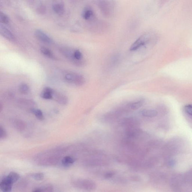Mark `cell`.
Returning a JSON list of instances; mask_svg holds the SVG:
<instances>
[{
    "instance_id": "1",
    "label": "cell",
    "mask_w": 192,
    "mask_h": 192,
    "mask_svg": "<svg viewBox=\"0 0 192 192\" xmlns=\"http://www.w3.org/2000/svg\"><path fill=\"white\" fill-rule=\"evenodd\" d=\"M64 79L67 82L74 85L80 86L85 83V79L81 75L74 73H69L66 74Z\"/></svg>"
},
{
    "instance_id": "2",
    "label": "cell",
    "mask_w": 192,
    "mask_h": 192,
    "mask_svg": "<svg viewBox=\"0 0 192 192\" xmlns=\"http://www.w3.org/2000/svg\"><path fill=\"white\" fill-rule=\"evenodd\" d=\"M74 184L77 187L85 190H93L95 189L96 188L95 183L89 180H78L75 181Z\"/></svg>"
},
{
    "instance_id": "3",
    "label": "cell",
    "mask_w": 192,
    "mask_h": 192,
    "mask_svg": "<svg viewBox=\"0 0 192 192\" xmlns=\"http://www.w3.org/2000/svg\"><path fill=\"white\" fill-rule=\"evenodd\" d=\"M13 184L7 176L5 177L1 180L0 183V189L3 192L11 191Z\"/></svg>"
},
{
    "instance_id": "4",
    "label": "cell",
    "mask_w": 192,
    "mask_h": 192,
    "mask_svg": "<svg viewBox=\"0 0 192 192\" xmlns=\"http://www.w3.org/2000/svg\"><path fill=\"white\" fill-rule=\"evenodd\" d=\"M35 35L37 39L40 41L47 44L53 43V40L44 32L40 30H37L35 32Z\"/></svg>"
},
{
    "instance_id": "5",
    "label": "cell",
    "mask_w": 192,
    "mask_h": 192,
    "mask_svg": "<svg viewBox=\"0 0 192 192\" xmlns=\"http://www.w3.org/2000/svg\"><path fill=\"white\" fill-rule=\"evenodd\" d=\"M148 41V37L146 35H143L139 37L130 47V50L134 51L144 46Z\"/></svg>"
},
{
    "instance_id": "6",
    "label": "cell",
    "mask_w": 192,
    "mask_h": 192,
    "mask_svg": "<svg viewBox=\"0 0 192 192\" xmlns=\"http://www.w3.org/2000/svg\"><path fill=\"white\" fill-rule=\"evenodd\" d=\"M53 98L58 103L63 105H66L68 102V100L66 96L55 90L53 92Z\"/></svg>"
},
{
    "instance_id": "7",
    "label": "cell",
    "mask_w": 192,
    "mask_h": 192,
    "mask_svg": "<svg viewBox=\"0 0 192 192\" xmlns=\"http://www.w3.org/2000/svg\"><path fill=\"white\" fill-rule=\"evenodd\" d=\"M0 32L2 36L8 40L11 41L14 40V37L12 33L4 26L2 25L0 26Z\"/></svg>"
},
{
    "instance_id": "8",
    "label": "cell",
    "mask_w": 192,
    "mask_h": 192,
    "mask_svg": "<svg viewBox=\"0 0 192 192\" xmlns=\"http://www.w3.org/2000/svg\"><path fill=\"white\" fill-rule=\"evenodd\" d=\"M53 90L49 87H46L41 94V97L43 99H51L53 98Z\"/></svg>"
},
{
    "instance_id": "9",
    "label": "cell",
    "mask_w": 192,
    "mask_h": 192,
    "mask_svg": "<svg viewBox=\"0 0 192 192\" xmlns=\"http://www.w3.org/2000/svg\"><path fill=\"white\" fill-rule=\"evenodd\" d=\"M13 125L15 128L19 132L23 131L26 127L25 122L20 120H15L13 122Z\"/></svg>"
},
{
    "instance_id": "10",
    "label": "cell",
    "mask_w": 192,
    "mask_h": 192,
    "mask_svg": "<svg viewBox=\"0 0 192 192\" xmlns=\"http://www.w3.org/2000/svg\"><path fill=\"white\" fill-rule=\"evenodd\" d=\"M75 162V159L71 156H66L64 157L62 161L63 166L65 167H70Z\"/></svg>"
},
{
    "instance_id": "11",
    "label": "cell",
    "mask_w": 192,
    "mask_h": 192,
    "mask_svg": "<svg viewBox=\"0 0 192 192\" xmlns=\"http://www.w3.org/2000/svg\"><path fill=\"white\" fill-rule=\"evenodd\" d=\"M29 111L31 113L35 115L36 117L38 120L43 121L44 119V116L43 112L41 110L38 109L32 108L30 109Z\"/></svg>"
},
{
    "instance_id": "12",
    "label": "cell",
    "mask_w": 192,
    "mask_h": 192,
    "mask_svg": "<svg viewBox=\"0 0 192 192\" xmlns=\"http://www.w3.org/2000/svg\"><path fill=\"white\" fill-rule=\"evenodd\" d=\"M142 115L145 117H153L158 115L157 111L153 110H145L142 111Z\"/></svg>"
},
{
    "instance_id": "13",
    "label": "cell",
    "mask_w": 192,
    "mask_h": 192,
    "mask_svg": "<svg viewBox=\"0 0 192 192\" xmlns=\"http://www.w3.org/2000/svg\"><path fill=\"white\" fill-rule=\"evenodd\" d=\"M144 99H140L137 102H134L128 105L129 107L131 109L135 110L140 108L144 104Z\"/></svg>"
},
{
    "instance_id": "14",
    "label": "cell",
    "mask_w": 192,
    "mask_h": 192,
    "mask_svg": "<svg viewBox=\"0 0 192 192\" xmlns=\"http://www.w3.org/2000/svg\"><path fill=\"white\" fill-rule=\"evenodd\" d=\"M54 12L59 15H62L64 12V7L61 4H56L53 6Z\"/></svg>"
},
{
    "instance_id": "15",
    "label": "cell",
    "mask_w": 192,
    "mask_h": 192,
    "mask_svg": "<svg viewBox=\"0 0 192 192\" xmlns=\"http://www.w3.org/2000/svg\"><path fill=\"white\" fill-rule=\"evenodd\" d=\"M40 51L44 55L50 59H55V56L54 55L53 52L48 48L45 47H42L41 48Z\"/></svg>"
},
{
    "instance_id": "16",
    "label": "cell",
    "mask_w": 192,
    "mask_h": 192,
    "mask_svg": "<svg viewBox=\"0 0 192 192\" xmlns=\"http://www.w3.org/2000/svg\"><path fill=\"white\" fill-rule=\"evenodd\" d=\"M19 91L22 94H28L29 91V87L25 84H21L19 87Z\"/></svg>"
},
{
    "instance_id": "17",
    "label": "cell",
    "mask_w": 192,
    "mask_h": 192,
    "mask_svg": "<svg viewBox=\"0 0 192 192\" xmlns=\"http://www.w3.org/2000/svg\"><path fill=\"white\" fill-rule=\"evenodd\" d=\"M93 12L92 10L89 8H86L83 11L82 17L85 20H88L90 19L93 16Z\"/></svg>"
},
{
    "instance_id": "18",
    "label": "cell",
    "mask_w": 192,
    "mask_h": 192,
    "mask_svg": "<svg viewBox=\"0 0 192 192\" xmlns=\"http://www.w3.org/2000/svg\"><path fill=\"white\" fill-rule=\"evenodd\" d=\"M8 177L13 183L16 182L20 178V176L16 172H11L7 176Z\"/></svg>"
},
{
    "instance_id": "19",
    "label": "cell",
    "mask_w": 192,
    "mask_h": 192,
    "mask_svg": "<svg viewBox=\"0 0 192 192\" xmlns=\"http://www.w3.org/2000/svg\"><path fill=\"white\" fill-rule=\"evenodd\" d=\"M0 21L3 24H7L9 21V18L6 14L1 12L0 15Z\"/></svg>"
},
{
    "instance_id": "20",
    "label": "cell",
    "mask_w": 192,
    "mask_h": 192,
    "mask_svg": "<svg viewBox=\"0 0 192 192\" xmlns=\"http://www.w3.org/2000/svg\"><path fill=\"white\" fill-rule=\"evenodd\" d=\"M32 177L35 180H41L44 178V174L43 173H37L33 174Z\"/></svg>"
},
{
    "instance_id": "21",
    "label": "cell",
    "mask_w": 192,
    "mask_h": 192,
    "mask_svg": "<svg viewBox=\"0 0 192 192\" xmlns=\"http://www.w3.org/2000/svg\"><path fill=\"white\" fill-rule=\"evenodd\" d=\"M7 133L2 126H0V138L1 139H6L7 137Z\"/></svg>"
},
{
    "instance_id": "22",
    "label": "cell",
    "mask_w": 192,
    "mask_h": 192,
    "mask_svg": "<svg viewBox=\"0 0 192 192\" xmlns=\"http://www.w3.org/2000/svg\"><path fill=\"white\" fill-rule=\"evenodd\" d=\"M184 109L187 113L192 116V105H188L185 106L184 107Z\"/></svg>"
},
{
    "instance_id": "23",
    "label": "cell",
    "mask_w": 192,
    "mask_h": 192,
    "mask_svg": "<svg viewBox=\"0 0 192 192\" xmlns=\"http://www.w3.org/2000/svg\"><path fill=\"white\" fill-rule=\"evenodd\" d=\"M42 189L43 192H52L53 191V188L52 185H48L42 188Z\"/></svg>"
},
{
    "instance_id": "24",
    "label": "cell",
    "mask_w": 192,
    "mask_h": 192,
    "mask_svg": "<svg viewBox=\"0 0 192 192\" xmlns=\"http://www.w3.org/2000/svg\"><path fill=\"white\" fill-rule=\"evenodd\" d=\"M114 174L112 172H108L106 173L105 175L106 178H109L113 176Z\"/></svg>"
},
{
    "instance_id": "25",
    "label": "cell",
    "mask_w": 192,
    "mask_h": 192,
    "mask_svg": "<svg viewBox=\"0 0 192 192\" xmlns=\"http://www.w3.org/2000/svg\"><path fill=\"white\" fill-rule=\"evenodd\" d=\"M33 192H43L41 188H36V189H34L32 191Z\"/></svg>"
},
{
    "instance_id": "26",
    "label": "cell",
    "mask_w": 192,
    "mask_h": 192,
    "mask_svg": "<svg viewBox=\"0 0 192 192\" xmlns=\"http://www.w3.org/2000/svg\"><path fill=\"white\" fill-rule=\"evenodd\" d=\"M169 165L171 166H173L175 165V162L173 161H171L169 162Z\"/></svg>"
}]
</instances>
